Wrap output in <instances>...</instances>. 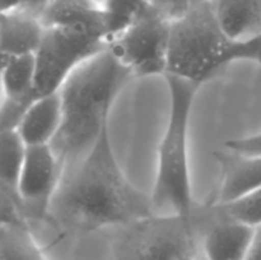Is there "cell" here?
I'll use <instances>...</instances> for the list:
<instances>
[{"label":"cell","instance_id":"5","mask_svg":"<svg viewBox=\"0 0 261 260\" xmlns=\"http://www.w3.org/2000/svg\"><path fill=\"white\" fill-rule=\"evenodd\" d=\"M206 205L190 214H152L114 228V260H188L196 257Z\"/></svg>","mask_w":261,"mask_h":260},{"label":"cell","instance_id":"29","mask_svg":"<svg viewBox=\"0 0 261 260\" xmlns=\"http://www.w3.org/2000/svg\"><path fill=\"white\" fill-rule=\"evenodd\" d=\"M194 2H199V0H194Z\"/></svg>","mask_w":261,"mask_h":260},{"label":"cell","instance_id":"14","mask_svg":"<svg viewBox=\"0 0 261 260\" xmlns=\"http://www.w3.org/2000/svg\"><path fill=\"white\" fill-rule=\"evenodd\" d=\"M217 18L232 41H245L261 32V0H212Z\"/></svg>","mask_w":261,"mask_h":260},{"label":"cell","instance_id":"7","mask_svg":"<svg viewBox=\"0 0 261 260\" xmlns=\"http://www.w3.org/2000/svg\"><path fill=\"white\" fill-rule=\"evenodd\" d=\"M171 22L148 7L109 41V50L135 76H165Z\"/></svg>","mask_w":261,"mask_h":260},{"label":"cell","instance_id":"8","mask_svg":"<svg viewBox=\"0 0 261 260\" xmlns=\"http://www.w3.org/2000/svg\"><path fill=\"white\" fill-rule=\"evenodd\" d=\"M63 173L64 163L50 144L27 147L17 186L18 201L27 226L46 221Z\"/></svg>","mask_w":261,"mask_h":260},{"label":"cell","instance_id":"17","mask_svg":"<svg viewBox=\"0 0 261 260\" xmlns=\"http://www.w3.org/2000/svg\"><path fill=\"white\" fill-rule=\"evenodd\" d=\"M42 247L27 223L0 224V260H45Z\"/></svg>","mask_w":261,"mask_h":260},{"label":"cell","instance_id":"24","mask_svg":"<svg viewBox=\"0 0 261 260\" xmlns=\"http://www.w3.org/2000/svg\"><path fill=\"white\" fill-rule=\"evenodd\" d=\"M246 260H261V223L254 227V235Z\"/></svg>","mask_w":261,"mask_h":260},{"label":"cell","instance_id":"27","mask_svg":"<svg viewBox=\"0 0 261 260\" xmlns=\"http://www.w3.org/2000/svg\"><path fill=\"white\" fill-rule=\"evenodd\" d=\"M94 2L99 3V4L103 5V7H105V5H106V2H107V0H94ZM105 9H106V8H105Z\"/></svg>","mask_w":261,"mask_h":260},{"label":"cell","instance_id":"2","mask_svg":"<svg viewBox=\"0 0 261 260\" xmlns=\"http://www.w3.org/2000/svg\"><path fill=\"white\" fill-rule=\"evenodd\" d=\"M132 78L107 47L84 61L61 86L63 117L50 145L64 163V170L79 162L109 129L112 105Z\"/></svg>","mask_w":261,"mask_h":260},{"label":"cell","instance_id":"10","mask_svg":"<svg viewBox=\"0 0 261 260\" xmlns=\"http://www.w3.org/2000/svg\"><path fill=\"white\" fill-rule=\"evenodd\" d=\"M221 168V186L214 204H229L261 188V155L231 149L214 153Z\"/></svg>","mask_w":261,"mask_h":260},{"label":"cell","instance_id":"6","mask_svg":"<svg viewBox=\"0 0 261 260\" xmlns=\"http://www.w3.org/2000/svg\"><path fill=\"white\" fill-rule=\"evenodd\" d=\"M105 38L71 28H45L35 53V97L59 92L84 61L107 48Z\"/></svg>","mask_w":261,"mask_h":260},{"label":"cell","instance_id":"3","mask_svg":"<svg viewBox=\"0 0 261 260\" xmlns=\"http://www.w3.org/2000/svg\"><path fill=\"white\" fill-rule=\"evenodd\" d=\"M163 78L170 93L167 125L158 148L157 173L150 200L155 214H190L194 200L189 168V125L198 84L166 74Z\"/></svg>","mask_w":261,"mask_h":260},{"label":"cell","instance_id":"21","mask_svg":"<svg viewBox=\"0 0 261 260\" xmlns=\"http://www.w3.org/2000/svg\"><path fill=\"white\" fill-rule=\"evenodd\" d=\"M150 8L170 20H175L185 14L194 0H147Z\"/></svg>","mask_w":261,"mask_h":260},{"label":"cell","instance_id":"30","mask_svg":"<svg viewBox=\"0 0 261 260\" xmlns=\"http://www.w3.org/2000/svg\"><path fill=\"white\" fill-rule=\"evenodd\" d=\"M45 260H50V259H47V257H46V259Z\"/></svg>","mask_w":261,"mask_h":260},{"label":"cell","instance_id":"22","mask_svg":"<svg viewBox=\"0 0 261 260\" xmlns=\"http://www.w3.org/2000/svg\"><path fill=\"white\" fill-rule=\"evenodd\" d=\"M224 147L233 152L244 153V154L261 155V133L250 135V137L229 139Z\"/></svg>","mask_w":261,"mask_h":260},{"label":"cell","instance_id":"16","mask_svg":"<svg viewBox=\"0 0 261 260\" xmlns=\"http://www.w3.org/2000/svg\"><path fill=\"white\" fill-rule=\"evenodd\" d=\"M27 145L17 129H0V191L20 208L17 186Z\"/></svg>","mask_w":261,"mask_h":260},{"label":"cell","instance_id":"12","mask_svg":"<svg viewBox=\"0 0 261 260\" xmlns=\"http://www.w3.org/2000/svg\"><path fill=\"white\" fill-rule=\"evenodd\" d=\"M45 27L40 18L23 10L0 13V60L35 54Z\"/></svg>","mask_w":261,"mask_h":260},{"label":"cell","instance_id":"4","mask_svg":"<svg viewBox=\"0 0 261 260\" xmlns=\"http://www.w3.org/2000/svg\"><path fill=\"white\" fill-rule=\"evenodd\" d=\"M232 42L212 0L194 2L185 14L171 22L166 74L201 86L228 65Z\"/></svg>","mask_w":261,"mask_h":260},{"label":"cell","instance_id":"9","mask_svg":"<svg viewBox=\"0 0 261 260\" xmlns=\"http://www.w3.org/2000/svg\"><path fill=\"white\" fill-rule=\"evenodd\" d=\"M254 226L228 218L212 203L199 237L204 260H246Z\"/></svg>","mask_w":261,"mask_h":260},{"label":"cell","instance_id":"1","mask_svg":"<svg viewBox=\"0 0 261 260\" xmlns=\"http://www.w3.org/2000/svg\"><path fill=\"white\" fill-rule=\"evenodd\" d=\"M152 214L150 195L127 180L106 129L79 162L64 170L43 223L68 236L114 229Z\"/></svg>","mask_w":261,"mask_h":260},{"label":"cell","instance_id":"23","mask_svg":"<svg viewBox=\"0 0 261 260\" xmlns=\"http://www.w3.org/2000/svg\"><path fill=\"white\" fill-rule=\"evenodd\" d=\"M13 222L25 223L24 217L18 204L0 191V224L13 223Z\"/></svg>","mask_w":261,"mask_h":260},{"label":"cell","instance_id":"11","mask_svg":"<svg viewBox=\"0 0 261 260\" xmlns=\"http://www.w3.org/2000/svg\"><path fill=\"white\" fill-rule=\"evenodd\" d=\"M45 28H71L105 38L109 43V15L94 0H53L40 15Z\"/></svg>","mask_w":261,"mask_h":260},{"label":"cell","instance_id":"18","mask_svg":"<svg viewBox=\"0 0 261 260\" xmlns=\"http://www.w3.org/2000/svg\"><path fill=\"white\" fill-rule=\"evenodd\" d=\"M212 204L219 213L228 218L244 222L254 227L261 223V188L233 203Z\"/></svg>","mask_w":261,"mask_h":260},{"label":"cell","instance_id":"20","mask_svg":"<svg viewBox=\"0 0 261 260\" xmlns=\"http://www.w3.org/2000/svg\"><path fill=\"white\" fill-rule=\"evenodd\" d=\"M251 60L261 65V32L245 41H233L227 55V63Z\"/></svg>","mask_w":261,"mask_h":260},{"label":"cell","instance_id":"13","mask_svg":"<svg viewBox=\"0 0 261 260\" xmlns=\"http://www.w3.org/2000/svg\"><path fill=\"white\" fill-rule=\"evenodd\" d=\"M61 99L59 92L36 98L23 114L17 130L27 147L50 144L61 125Z\"/></svg>","mask_w":261,"mask_h":260},{"label":"cell","instance_id":"15","mask_svg":"<svg viewBox=\"0 0 261 260\" xmlns=\"http://www.w3.org/2000/svg\"><path fill=\"white\" fill-rule=\"evenodd\" d=\"M4 99L27 109L36 99L35 54L13 56L0 60Z\"/></svg>","mask_w":261,"mask_h":260},{"label":"cell","instance_id":"25","mask_svg":"<svg viewBox=\"0 0 261 260\" xmlns=\"http://www.w3.org/2000/svg\"><path fill=\"white\" fill-rule=\"evenodd\" d=\"M53 0H23V4L20 5L19 9L17 10H23V12H27L30 14L36 15V17L40 18L41 13L45 10V8L47 7Z\"/></svg>","mask_w":261,"mask_h":260},{"label":"cell","instance_id":"19","mask_svg":"<svg viewBox=\"0 0 261 260\" xmlns=\"http://www.w3.org/2000/svg\"><path fill=\"white\" fill-rule=\"evenodd\" d=\"M148 7L147 0H107L105 8L109 15V41Z\"/></svg>","mask_w":261,"mask_h":260},{"label":"cell","instance_id":"26","mask_svg":"<svg viewBox=\"0 0 261 260\" xmlns=\"http://www.w3.org/2000/svg\"><path fill=\"white\" fill-rule=\"evenodd\" d=\"M4 99V91H3V81H2V65H0V106Z\"/></svg>","mask_w":261,"mask_h":260},{"label":"cell","instance_id":"28","mask_svg":"<svg viewBox=\"0 0 261 260\" xmlns=\"http://www.w3.org/2000/svg\"><path fill=\"white\" fill-rule=\"evenodd\" d=\"M188 260H196V257H193V259H188Z\"/></svg>","mask_w":261,"mask_h":260}]
</instances>
